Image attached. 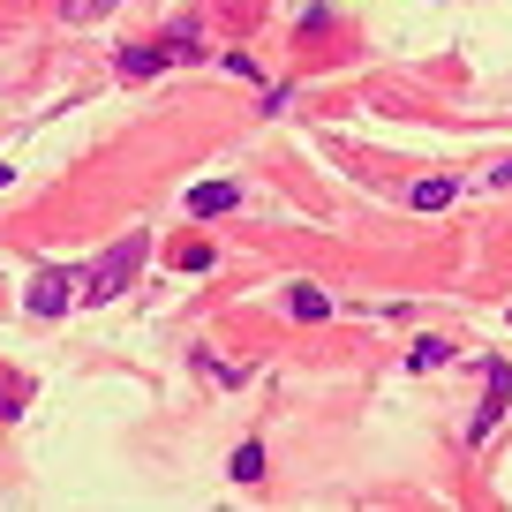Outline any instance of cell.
<instances>
[{
	"mask_svg": "<svg viewBox=\"0 0 512 512\" xmlns=\"http://www.w3.org/2000/svg\"><path fill=\"white\" fill-rule=\"evenodd\" d=\"M8 181H16V174H8V166H0V189H8Z\"/></svg>",
	"mask_w": 512,
	"mask_h": 512,
	"instance_id": "obj_13",
	"label": "cell"
},
{
	"mask_svg": "<svg viewBox=\"0 0 512 512\" xmlns=\"http://www.w3.org/2000/svg\"><path fill=\"white\" fill-rule=\"evenodd\" d=\"M23 407H31V392H23V377H16V369L0 362V422H16Z\"/></svg>",
	"mask_w": 512,
	"mask_h": 512,
	"instance_id": "obj_7",
	"label": "cell"
},
{
	"mask_svg": "<svg viewBox=\"0 0 512 512\" xmlns=\"http://www.w3.org/2000/svg\"><path fill=\"white\" fill-rule=\"evenodd\" d=\"M287 309H294V317H309V324H324V317H332L324 287H287Z\"/></svg>",
	"mask_w": 512,
	"mask_h": 512,
	"instance_id": "obj_8",
	"label": "cell"
},
{
	"mask_svg": "<svg viewBox=\"0 0 512 512\" xmlns=\"http://www.w3.org/2000/svg\"><path fill=\"white\" fill-rule=\"evenodd\" d=\"M234 482H264V445H241L234 452Z\"/></svg>",
	"mask_w": 512,
	"mask_h": 512,
	"instance_id": "obj_10",
	"label": "cell"
},
{
	"mask_svg": "<svg viewBox=\"0 0 512 512\" xmlns=\"http://www.w3.org/2000/svg\"><path fill=\"white\" fill-rule=\"evenodd\" d=\"M234 204H241L234 181H196V189H189V219H226Z\"/></svg>",
	"mask_w": 512,
	"mask_h": 512,
	"instance_id": "obj_3",
	"label": "cell"
},
{
	"mask_svg": "<svg viewBox=\"0 0 512 512\" xmlns=\"http://www.w3.org/2000/svg\"><path fill=\"white\" fill-rule=\"evenodd\" d=\"M174 264H181V272H211V264H219V256H211V249H204V241H189V249H181V256H174Z\"/></svg>",
	"mask_w": 512,
	"mask_h": 512,
	"instance_id": "obj_11",
	"label": "cell"
},
{
	"mask_svg": "<svg viewBox=\"0 0 512 512\" xmlns=\"http://www.w3.org/2000/svg\"><path fill=\"white\" fill-rule=\"evenodd\" d=\"M482 377H490V384H482V407H475V422H467V445H482V437L497 430V415L512 407V369H505V362H490Z\"/></svg>",
	"mask_w": 512,
	"mask_h": 512,
	"instance_id": "obj_2",
	"label": "cell"
},
{
	"mask_svg": "<svg viewBox=\"0 0 512 512\" xmlns=\"http://www.w3.org/2000/svg\"><path fill=\"white\" fill-rule=\"evenodd\" d=\"M159 68H174V61H166V46H128L121 53V76H159Z\"/></svg>",
	"mask_w": 512,
	"mask_h": 512,
	"instance_id": "obj_6",
	"label": "cell"
},
{
	"mask_svg": "<svg viewBox=\"0 0 512 512\" xmlns=\"http://www.w3.org/2000/svg\"><path fill=\"white\" fill-rule=\"evenodd\" d=\"M121 0H61V23H98V16H113Z\"/></svg>",
	"mask_w": 512,
	"mask_h": 512,
	"instance_id": "obj_9",
	"label": "cell"
},
{
	"mask_svg": "<svg viewBox=\"0 0 512 512\" xmlns=\"http://www.w3.org/2000/svg\"><path fill=\"white\" fill-rule=\"evenodd\" d=\"M204 377H219V384H241L249 369H241V362H211V354H204Z\"/></svg>",
	"mask_w": 512,
	"mask_h": 512,
	"instance_id": "obj_12",
	"label": "cell"
},
{
	"mask_svg": "<svg viewBox=\"0 0 512 512\" xmlns=\"http://www.w3.org/2000/svg\"><path fill=\"white\" fill-rule=\"evenodd\" d=\"M452 196H460V189H452L445 174H430V181H415V189H407V204H415V211H445Z\"/></svg>",
	"mask_w": 512,
	"mask_h": 512,
	"instance_id": "obj_5",
	"label": "cell"
},
{
	"mask_svg": "<svg viewBox=\"0 0 512 512\" xmlns=\"http://www.w3.org/2000/svg\"><path fill=\"white\" fill-rule=\"evenodd\" d=\"M68 294H76V279H68V272H46V279H31V317H61V309H68Z\"/></svg>",
	"mask_w": 512,
	"mask_h": 512,
	"instance_id": "obj_4",
	"label": "cell"
},
{
	"mask_svg": "<svg viewBox=\"0 0 512 512\" xmlns=\"http://www.w3.org/2000/svg\"><path fill=\"white\" fill-rule=\"evenodd\" d=\"M144 256H151V234H144V226H136V234H121V241L91 264V272H83V302H98V309L121 302V294L136 287V272H144Z\"/></svg>",
	"mask_w": 512,
	"mask_h": 512,
	"instance_id": "obj_1",
	"label": "cell"
}]
</instances>
